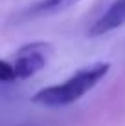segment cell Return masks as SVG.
I'll list each match as a JSON object with an SVG mask.
<instances>
[{"label":"cell","mask_w":125,"mask_h":126,"mask_svg":"<svg viewBox=\"0 0 125 126\" xmlns=\"http://www.w3.org/2000/svg\"><path fill=\"white\" fill-rule=\"evenodd\" d=\"M110 62H92L88 66L77 69L74 75H70L64 82L39 90L31 97V101L41 106H50V108H59V106H68V104L79 101L85 93H88L98 82L103 80V77L109 73Z\"/></svg>","instance_id":"cell-1"},{"label":"cell","mask_w":125,"mask_h":126,"mask_svg":"<svg viewBox=\"0 0 125 126\" xmlns=\"http://www.w3.org/2000/svg\"><path fill=\"white\" fill-rule=\"evenodd\" d=\"M53 57V46L50 42H29L15 51L11 57V66L15 69L17 80L28 79L44 69Z\"/></svg>","instance_id":"cell-2"},{"label":"cell","mask_w":125,"mask_h":126,"mask_svg":"<svg viewBox=\"0 0 125 126\" xmlns=\"http://www.w3.org/2000/svg\"><path fill=\"white\" fill-rule=\"evenodd\" d=\"M125 26V0H114L88 29L90 37H101Z\"/></svg>","instance_id":"cell-3"},{"label":"cell","mask_w":125,"mask_h":126,"mask_svg":"<svg viewBox=\"0 0 125 126\" xmlns=\"http://www.w3.org/2000/svg\"><path fill=\"white\" fill-rule=\"evenodd\" d=\"M79 0H39L37 4H33L29 7L28 15L31 16H39V15H50V13H57V11H63L66 7L77 4Z\"/></svg>","instance_id":"cell-4"},{"label":"cell","mask_w":125,"mask_h":126,"mask_svg":"<svg viewBox=\"0 0 125 126\" xmlns=\"http://www.w3.org/2000/svg\"><path fill=\"white\" fill-rule=\"evenodd\" d=\"M0 80L6 82V84L17 80L15 69H13V66H11L9 60H2V62H0Z\"/></svg>","instance_id":"cell-5"},{"label":"cell","mask_w":125,"mask_h":126,"mask_svg":"<svg viewBox=\"0 0 125 126\" xmlns=\"http://www.w3.org/2000/svg\"><path fill=\"white\" fill-rule=\"evenodd\" d=\"M20 126H31V124H20Z\"/></svg>","instance_id":"cell-6"}]
</instances>
